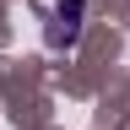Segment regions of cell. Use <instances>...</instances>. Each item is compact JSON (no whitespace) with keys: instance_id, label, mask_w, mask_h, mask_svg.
I'll list each match as a JSON object with an SVG mask.
<instances>
[{"instance_id":"1","label":"cell","mask_w":130,"mask_h":130,"mask_svg":"<svg viewBox=\"0 0 130 130\" xmlns=\"http://www.w3.org/2000/svg\"><path fill=\"white\" fill-rule=\"evenodd\" d=\"M81 22H87V0H54L49 16H43V43L54 49V54H60V49H76Z\"/></svg>"}]
</instances>
